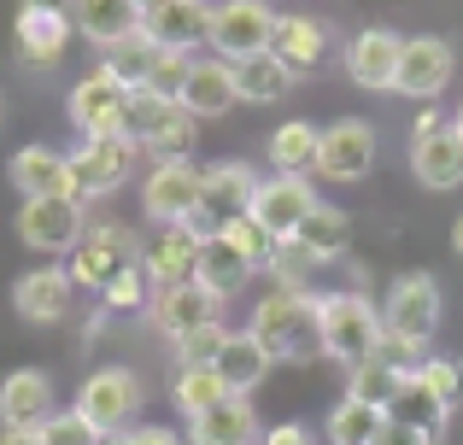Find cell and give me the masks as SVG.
I'll return each mask as SVG.
<instances>
[{
	"label": "cell",
	"mask_w": 463,
	"mask_h": 445,
	"mask_svg": "<svg viewBox=\"0 0 463 445\" xmlns=\"http://www.w3.org/2000/svg\"><path fill=\"white\" fill-rule=\"evenodd\" d=\"M317 334H323V357H335L340 369H358L382 346V305L364 287L317 293Z\"/></svg>",
	"instance_id": "cell-1"
},
{
	"label": "cell",
	"mask_w": 463,
	"mask_h": 445,
	"mask_svg": "<svg viewBox=\"0 0 463 445\" xmlns=\"http://www.w3.org/2000/svg\"><path fill=\"white\" fill-rule=\"evenodd\" d=\"M252 340L276 357V364H306V357H323V334H317V293H264L252 305Z\"/></svg>",
	"instance_id": "cell-2"
},
{
	"label": "cell",
	"mask_w": 463,
	"mask_h": 445,
	"mask_svg": "<svg viewBox=\"0 0 463 445\" xmlns=\"http://www.w3.org/2000/svg\"><path fill=\"white\" fill-rule=\"evenodd\" d=\"M129 270H141V240L124 223H89V235L65 252V275L89 293H106Z\"/></svg>",
	"instance_id": "cell-3"
},
{
	"label": "cell",
	"mask_w": 463,
	"mask_h": 445,
	"mask_svg": "<svg viewBox=\"0 0 463 445\" xmlns=\"http://www.w3.org/2000/svg\"><path fill=\"white\" fill-rule=\"evenodd\" d=\"M71 159V199H106V194H118V188L136 176V164H141V147L129 135H89V141H77V153H65Z\"/></svg>",
	"instance_id": "cell-4"
},
{
	"label": "cell",
	"mask_w": 463,
	"mask_h": 445,
	"mask_svg": "<svg viewBox=\"0 0 463 445\" xmlns=\"http://www.w3.org/2000/svg\"><path fill=\"white\" fill-rule=\"evenodd\" d=\"M411 176L429 194L463 188V135L452 129V117H440L434 106H422V117L411 124Z\"/></svg>",
	"instance_id": "cell-5"
},
{
	"label": "cell",
	"mask_w": 463,
	"mask_h": 445,
	"mask_svg": "<svg viewBox=\"0 0 463 445\" xmlns=\"http://www.w3.org/2000/svg\"><path fill=\"white\" fill-rule=\"evenodd\" d=\"M276 18L282 12L270 0H217L212 6V23H205V47L217 59H252V53H270L276 42Z\"/></svg>",
	"instance_id": "cell-6"
},
{
	"label": "cell",
	"mask_w": 463,
	"mask_h": 445,
	"mask_svg": "<svg viewBox=\"0 0 463 445\" xmlns=\"http://www.w3.org/2000/svg\"><path fill=\"white\" fill-rule=\"evenodd\" d=\"M434 329H440V282H434L429 270H405L382 299V334L429 352Z\"/></svg>",
	"instance_id": "cell-7"
},
{
	"label": "cell",
	"mask_w": 463,
	"mask_h": 445,
	"mask_svg": "<svg viewBox=\"0 0 463 445\" xmlns=\"http://www.w3.org/2000/svg\"><path fill=\"white\" fill-rule=\"evenodd\" d=\"M200 194H205V171L194 159L176 164H147V182H141V211L158 228H176L200 218Z\"/></svg>",
	"instance_id": "cell-8"
},
{
	"label": "cell",
	"mask_w": 463,
	"mask_h": 445,
	"mask_svg": "<svg viewBox=\"0 0 463 445\" xmlns=\"http://www.w3.org/2000/svg\"><path fill=\"white\" fill-rule=\"evenodd\" d=\"M200 171H205V194H200L194 228H200V235H217V228H229L235 218H247L264 176L252 171L247 159H217V164H200Z\"/></svg>",
	"instance_id": "cell-9"
},
{
	"label": "cell",
	"mask_w": 463,
	"mask_h": 445,
	"mask_svg": "<svg viewBox=\"0 0 463 445\" xmlns=\"http://www.w3.org/2000/svg\"><path fill=\"white\" fill-rule=\"evenodd\" d=\"M89 235V211L82 199L53 194V199H24L18 206V240L30 252H47V258H65L77 240Z\"/></svg>",
	"instance_id": "cell-10"
},
{
	"label": "cell",
	"mask_w": 463,
	"mask_h": 445,
	"mask_svg": "<svg viewBox=\"0 0 463 445\" xmlns=\"http://www.w3.org/2000/svg\"><path fill=\"white\" fill-rule=\"evenodd\" d=\"M452 70H458V53H452L446 35H405V47H399V70H393V94L434 106V94H446Z\"/></svg>",
	"instance_id": "cell-11"
},
{
	"label": "cell",
	"mask_w": 463,
	"mask_h": 445,
	"mask_svg": "<svg viewBox=\"0 0 463 445\" xmlns=\"http://www.w3.org/2000/svg\"><path fill=\"white\" fill-rule=\"evenodd\" d=\"M375 124L370 117H335V124L323 129V141H317V176H328V182H364L375 164Z\"/></svg>",
	"instance_id": "cell-12"
},
{
	"label": "cell",
	"mask_w": 463,
	"mask_h": 445,
	"mask_svg": "<svg viewBox=\"0 0 463 445\" xmlns=\"http://www.w3.org/2000/svg\"><path fill=\"white\" fill-rule=\"evenodd\" d=\"M77 411L89 416L106 440L129 434V428H136V411H141V381L129 375V369H94L77 393Z\"/></svg>",
	"instance_id": "cell-13"
},
{
	"label": "cell",
	"mask_w": 463,
	"mask_h": 445,
	"mask_svg": "<svg viewBox=\"0 0 463 445\" xmlns=\"http://www.w3.org/2000/svg\"><path fill=\"white\" fill-rule=\"evenodd\" d=\"M317 206H323V199H317L311 176H264L259 194H252V211H247V218L259 223L264 235L294 240V235H299V223H306Z\"/></svg>",
	"instance_id": "cell-14"
},
{
	"label": "cell",
	"mask_w": 463,
	"mask_h": 445,
	"mask_svg": "<svg viewBox=\"0 0 463 445\" xmlns=\"http://www.w3.org/2000/svg\"><path fill=\"white\" fill-rule=\"evenodd\" d=\"M124 100H129V88L112 70H89V77L71 88L65 112H71V124H77L82 141L89 135H124Z\"/></svg>",
	"instance_id": "cell-15"
},
{
	"label": "cell",
	"mask_w": 463,
	"mask_h": 445,
	"mask_svg": "<svg viewBox=\"0 0 463 445\" xmlns=\"http://www.w3.org/2000/svg\"><path fill=\"white\" fill-rule=\"evenodd\" d=\"M53 381L42 369H12L0 375V434H42V422L53 416Z\"/></svg>",
	"instance_id": "cell-16"
},
{
	"label": "cell",
	"mask_w": 463,
	"mask_h": 445,
	"mask_svg": "<svg viewBox=\"0 0 463 445\" xmlns=\"http://www.w3.org/2000/svg\"><path fill=\"white\" fill-rule=\"evenodd\" d=\"M200 228L194 223H176V228H158V235L141 246V275H147V287H182L194 282V264H200Z\"/></svg>",
	"instance_id": "cell-17"
},
{
	"label": "cell",
	"mask_w": 463,
	"mask_h": 445,
	"mask_svg": "<svg viewBox=\"0 0 463 445\" xmlns=\"http://www.w3.org/2000/svg\"><path fill=\"white\" fill-rule=\"evenodd\" d=\"M147 317H153V329L165 334V340H182L188 329H200V322H217V317H223V299H217L212 287H200V282L158 287L153 305H147Z\"/></svg>",
	"instance_id": "cell-18"
},
{
	"label": "cell",
	"mask_w": 463,
	"mask_h": 445,
	"mask_svg": "<svg viewBox=\"0 0 463 445\" xmlns=\"http://www.w3.org/2000/svg\"><path fill=\"white\" fill-rule=\"evenodd\" d=\"M71 293H77V282H71L59 264H47V270H24L18 282H12V311H18L24 322H65L71 311Z\"/></svg>",
	"instance_id": "cell-19"
},
{
	"label": "cell",
	"mask_w": 463,
	"mask_h": 445,
	"mask_svg": "<svg viewBox=\"0 0 463 445\" xmlns=\"http://www.w3.org/2000/svg\"><path fill=\"white\" fill-rule=\"evenodd\" d=\"M399 47H405V35H393V30H358L346 42V77L358 82V88H375V94H393V70H399Z\"/></svg>",
	"instance_id": "cell-20"
},
{
	"label": "cell",
	"mask_w": 463,
	"mask_h": 445,
	"mask_svg": "<svg viewBox=\"0 0 463 445\" xmlns=\"http://www.w3.org/2000/svg\"><path fill=\"white\" fill-rule=\"evenodd\" d=\"M205 23H212V6L205 0H165L158 12L141 18V35L165 53H194L205 42Z\"/></svg>",
	"instance_id": "cell-21"
},
{
	"label": "cell",
	"mask_w": 463,
	"mask_h": 445,
	"mask_svg": "<svg viewBox=\"0 0 463 445\" xmlns=\"http://www.w3.org/2000/svg\"><path fill=\"white\" fill-rule=\"evenodd\" d=\"M235 65L217 53H194V70H188V88H182V112L188 117H223L235 106Z\"/></svg>",
	"instance_id": "cell-22"
},
{
	"label": "cell",
	"mask_w": 463,
	"mask_h": 445,
	"mask_svg": "<svg viewBox=\"0 0 463 445\" xmlns=\"http://www.w3.org/2000/svg\"><path fill=\"white\" fill-rule=\"evenodd\" d=\"M270 53L282 59L294 77H306V70H317V65L328 59V23L311 18V12H282V18H276Z\"/></svg>",
	"instance_id": "cell-23"
},
{
	"label": "cell",
	"mask_w": 463,
	"mask_h": 445,
	"mask_svg": "<svg viewBox=\"0 0 463 445\" xmlns=\"http://www.w3.org/2000/svg\"><path fill=\"white\" fill-rule=\"evenodd\" d=\"M12 188H18L24 199H53V194H71V159L53 147H42V141H30V147L12 153Z\"/></svg>",
	"instance_id": "cell-24"
},
{
	"label": "cell",
	"mask_w": 463,
	"mask_h": 445,
	"mask_svg": "<svg viewBox=\"0 0 463 445\" xmlns=\"http://www.w3.org/2000/svg\"><path fill=\"white\" fill-rule=\"evenodd\" d=\"M252 275H259V270H252V258H247V252H241L235 240L223 235V228L200 240V264H194V282H200V287H212L217 299H235L241 287L252 282Z\"/></svg>",
	"instance_id": "cell-25"
},
{
	"label": "cell",
	"mask_w": 463,
	"mask_h": 445,
	"mask_svg": "<svg viewBox=\"0 0 463 445\" xmlns=\"http://www.w3.org/2000/svg\"><path fill=\"white\" fill-rule=\"evenodd\" d=\"M264 428H259V411H252V399H241V393H229L217 411L194 416L188 422V445H259Z\"/></svg>",
	"instance_id": "cell-26"
},
{
	"label": "cell",
	"mask_w": 463,
	"mask_h": 445,
	"mask_svg": "<svg viewBox=\"0 0 463 445\" xmlns=\"http://www.w3.org/2000/svg\"><path fill=\"white\" fill-rule=\"evenodd\" d=\"M12 35H18L24 65L47 70V65H59V59H65L77 23H71V12H18V30H12Z\"/></svg>",
	"instance_id": "cell-27"
},
{
	"label": "cell",
	"mask_w": 463,
	"mask_h": 445,
	"mask_svg": "<svg viewBox=\"0 0 463 445\" xmlns=\"http://www.w3.org/2000/svg\"><path fill=\"white\" fill-rule=\"evenodd\" d=\"M212 369H217V381H223L229 393L252 399V387H259V381L276 369V357L264 352L259 340H252V329H229V340H223V352H217Z\"/></svg>",
	"instance_id": "cell-28"
},
{
	"label": "cell",
	"mask_w": 463,
	"mask_h": 445,
	"mask_svg": "<svg viewBox=\"0 0 463 445\" xmlns=\"http://www.w3.org/2000/svg\"><path fill=\"white\" fill-rule=\"evenodd\" d=\"M317 141H323V129L306 124V117H288V124H276V129H270V147H264L270 176H311V171H317Z\"/></svg>",
	"instance_id": "cell-29"
},
{
	"label": "cell",
	"mask_w": 463,
	"mask_h": 445,
	"mask_svg": "<svg viewBox=\"0 0 463 445\" xmlns=\"http://www.w3.org/2000/svg\"><path fill=\"white\" fill-rule=\"evenodd\" d=\"M71 23H77V35H89L94 47H112V42H124V35L141 30V12L129 6V0H71Z\"/></svg>",
	"instance_id": "cell-30"
},
{
	"label": "cell",
	"mask_w": 463,
	"mask_h": 445,
	"mask_svg": "<svg viewBox=\"0 0 463 445\" xmlns=\"http://www.w3.org/2000/svg\"><path fill=\"white\" fill-rule=\"evenodd\" d=\"M294 70L282 65L276 53H252V59H235V94L247 106H276L288 88H294Z\"/></svg>",
	"instance_id": "cell-31"
},
{
	"label": "cell",
	"mask_w": 463,
	"mask_h": 445,
	"mask_svg": "<svg viewBox=\"0 0 463 445\" xmlns=\"http://www.w3.org/2000/svg\"><path fill=\"white\" fill-rule=\"evenodd\" d=\"M299 246H306V258H317V264H328V258H340L346 252V240H352V218L340 206H317L306 223H299Z\"/></svg>",
	"instance_id": "cell-32"
},
{
	"label": "cell",
	"mask_w": 463,
	"mask_h": 445,
	"mask_svg": "<svg viewBox=\"0 0 463 445\" xmlns=\"http://www.w3.org/2000/svg\"><path fill=\"white\" fill-rule=\"evenodd\" d=\"M153 59H158V47H153L141 30H136V35H124V42H112V47H100V70H112L124 88H147Z\"/></svg>",
	"instance_id": "cell-33"
},
{
	"label": "cell",
	"mask_w": 463,
	"mask_h": 445,
	"mask_svg": "<svg viewBox=\"0 0 463 445\" xmlns=\"http://www.w3.org/2000/svg\"><path fill=\"white\" fill-rule=\"evenodd\" d=\"M223 399H229V387L217 381V369H176V381H170V404L182 411V422L217 411Z\"/></svg>",
	"instance_id": "cell-34"
},
{
	"label": "cell",
	"mask_w": 463,
	"mask_h": 445,
	"mask_svg": "<svg viewBox=\"0 0 463 445\" xmlns=\"http://www.w3.org/2000/svg\"><path fill=\"white\" fill-rule=\"evenodd\" d=\"M387 416H393V422H411V428H422V434H440V428H446V416H452V411H446V404L434 399V393L422 387L417 375H405V381H399V393H393V404H387Z\"/></svg>",
	"instance_id": "cell-35"
},
{
	"label": "cell",
	"mask_w": 463,
	"mask_h": 445,
	"mask_svg": "<svg viewBox=\"0 0 463 445\" xmlns=\"http://www.w3.org/2000/svg\"><path fill=\"white\" fill-rule=\"evenodd\" d=\"M382 422H387V411L358 404V399H340L335 411H328V445H375Z\"/></svg>",
	"instance_id": "cell-36"
},
{
	"label": "cell",
	"mask_w": 463,
	"mask_h": 445,
	"mask_svg": "<svg viewBox=\"0 0 463 445\" xmlns=\"http://www.w3.org/2000/svg\"><path fill=\"white\" fill-rule=\"evenodd\" d=\"M194 124H200V117H188V112L176 106V112H170L165 124H158L153 135L141 141V153H147V164H176V159H194V135H200Z\"/></svg>",
	"instance_id": "cell-37"
},
{
	"label": "cell",
	"mask_w": 463,
	"mask_h": 445,
	"mask_svg": "<svg viewBox=\"0 0 463 445\" xmlns=\"http://www.w3.org/2000/svg\"><path fill=\"white\" fill-rule=\"evenodd\" d=\"M399 381H405V375H393L382 357H370V364L346 369V393H340V399H358V404H375V411H387V404H393V393H399Z\"/></svg>",
	"instance_id": "cell-38"
},
{
	"label": "cell",
	"mask_w": 463,
	"mask_h": 445,
	"mask_svg": "<svg viewBox=\"0 0 463 445\" xmlns=\"http://www.w3.org/2000/svg\"><path fill=\"white\" fill-rule=\"evenodd\" d=\"M223 340H229L223 322H200V329H188L182 340H170V346H176V369H212L217 352H223Z\"/></svg>",
	"instance_id": "cell-39"
},
{
	"label": "cell",
	"mask_w": 463,
	"mask_h": 445,
	"mask_svg": "<svg viewBox=\"0 0 463 445\" xmlns=\"http://www.w3.org/2000/svg\"><path fill=\"white\" fill-rule=\"evenodd\" d=\"M170 112H176V106H170V100H158L153 88H129V100H124V135L141 147V141H147V135H153L158 124H165Z\"/></svg>",
	"instance_id": "cell-40"
},
{
	"label": "cell",
	"mask_w": 463,
	"mask_h": 445,
	"mask_svg": "<svg viewBox=\"0 0 463 445\" xmlns=\"http://www.w3.org/2000/svg\"><path fill=\"white\" fill-rule=\"evenodd\" d=\"M35 445H106V434L77 411V404H71V411H53V416H47L42 434H35Z\"/></svg>",
	"instance_id": "cell-41"
},
{
	"label": "cell",
	"mask_w": 463,
	"mask_h": 445,
	"mask_svg": "<svg viewBox=\"0 0 463 445\" xmlns=\"http://www.w3.org/2000/svg\"><path fill=\"white\" fill-rule=\"evenodd\" d=\"M188 70H194V53H165V47H158V59H153V77H147V88L158 94V100L182 106V88H188Z\"/></svg>",
	"instance_id": "cell-42"
},
{
	"label": "cell",
	"mask_w": 463,
	"mask_h": 445,
	"mask_svg": "<svg viewBox=\"0 0 463 445\" xmlns=\"http://www.w3.org/2000/svg\"><path fill=\"white\" fill-rule=\"evenodd\" d=\"M417 381L446 404V411H458V399H463V364L458 357H429V364L417 369Z\"/></svg>",
	"instance_id": "cell-43"
},
{
	"label": "cell",
	"mask_w": 463,
	"mask_h": 445,
	"mask_svg": "<svg viewBox=\"0 0 463 445\" xmlns=\"http://www.w3.org/2000/svg\"><path fill=\"white\" fill-rule=\"evenodd\" d=\"M223 235H229V240H235V246L252 258V270H264V264H270V252H276V235H264V228L252 223V218H235V223L223 228Z\"/></svg>",
	"instance_id": "cell-44"
},
{
	"label": "cell",
	"mask_w": 463,
	"mask_h": 445,
	"mask_svg": "<svg viewBox=\"0 0 463 445\" xmlns=\"http://www.w3.org/2000/svg\"><path fill=\"white\" fill-rule=\"evenodd\" d=\"M141 299H147V275L129 270V275H118V282L100 293V305H106V311H129V305H141Z\"/></svg>",
	"instance_id": "cell-45"
},
{
	"label": "cell",
	"mask_w": 463,
	"mask_h": 445,
	"mask_svg": "<svg viewBox=\"0 0 463 445\" xmlns=\"http://www.w3.org/2000/svg\"><path fill=\"white\" fill-rule=\"evenodd\" d=\"M375 445H440V440L422 434V428H411V422H393V416H387L382 434H375Z\"/></svg>",
	"instance_id": "cell-46"
},
{
	"label": "cell",
	"mask_w": 463,
	"mask_h": 445,
	"mask_svg": "<svg viewBox=\"0 0 463 445\" xmlns=\"http://www.w3.org/2000/svg\"><path fill=\"white\" fill-rule=\"evenodd\" d=\"M129 445H188V434H176L165 422H136L129 428Z\"/></svg>",
	"instance_id": "cell-47"
},
{
	"label": "cell",
	"mask_w": 463,
	"mask_h": 445,
	"mask_svg": "<svg viewBox=\"0 0 463 445\" xmlns=\"http://www.w3.org/2000/svg\"><path fill=\"white\" fill-rule=\"evenodd\" d=\"M259 445H317V434L306 422H276V428H264Z\"/></svg>",
	"instance_id": "cell-48"
},
{
	"label": "cell",
	"mask_w": 463,
	"mask_h": 445,
	"mask_svg": "<svg viewBox=\"0 0 463 445\" xmlns=\"http://www.w3.org/2000/svg\"><path fill=\"white\" fill-rule=\"evenodd\" d=\"M18 12H71V0H18Z\"/></svg>",
	"instance_id": "cell-49"
},
{
	"label": "cell",
	"mask_w": 463,
	"mask_h": 445,
	"mask_svg": "<svg viewBox=\"0 0 463 445\" xmlns=\"http://www.w3.org/2000/svg\"><path fill=\"white\" fill-rule=\"evenodd\" d=\"M129 6H136L141 18H147V12H158V6H165V0H129Z\"/></svg>",
	"instance_id": "cell-50"
},
{
	"label": "cell",
	"mask_w": 463,
	"mask_h": 445,
	"mask_svg": "<svg viewBox=\"0 0 463 445\" xmlns=\"http://www.w3.org/2000/svg\"><path fill=\"white\" fill-rule=\"evenodd\" d=\"M0 445H35V434H0Z\"/></svg>",
	"instance_id": "cell-51"
},
{
	"label": "cell",
	"mask_w": 463,
	"mask_h": 445,
	"mask_svg": "<svg viewBox=\"0 0 463 445\" xmlns=\"http://www.w3.org/2000/svg\"><path fill=\"white\" fill-rule=\"evenodd\" d=\"M452 252H458V258H463V218L452 223Z\"/></svg>",
	"instance_id": "cell-52"
},
{
	"label": "cell",
	"mask_w": 463,
	"mask_h": 445,
	"mask_svg": "<svg viewBox=\"0 0 463 445\" xmlns=\"http://www.w3.org/2000/svg\"><path fill=\"white\" fill-rule=\"evenodd\" d=\"M452 129H458V135H463V106H458V112H452Z\"/></svg>",
	"instance_id": "cell-53"
},
{
	"label": "cell",
	"mask_w": 463,
	"mask_h": 445,
	"mask_svg": "<svg viewBox=\"0 0 463 445\" xmlns=\"http://www.w3.org/2000/svg\"><path fill=\"white\" fill-rule=\"evenodd\" d=\"M106 445H129V434H112V440H106Z\"/></svg>",
	"instance_id": "cell-54"
}]
</instances>
